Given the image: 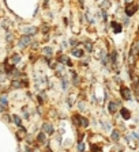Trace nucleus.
<instances>
[{
	"instance_id": "1",
	"label": "nucleus",
	"mask_w": 139,
	"mask_h": 152,
	"mask_svg": "<svg viewBox=\"0 0 139 152\" xmlns=\"http://www.w3.org/2000/svg\"><path fill=\"white\" fill-rule=\"evenodd\" d=\"M120 95H122V98L124 101H131L132 99V94H131L130 87H125V86L120 87Z\"/></svg>"
},
{
	"instance_id": "2",
	"label": "nucleus",
	"mask_w": 139,
	"mask_h": 152,
	"mask_svg": "<svg viewBox=\"0 0 139 152\" xmlns=\"http://www.w3.org/2000/svg\"><path fill=\"white\" fill-rule=\"evenodd\" d=\"M37 31H38V29L34 27V26H27V27H22V29H21L22 35H29V37L35 35V34H37Z\"/></svg>"
},
{
	"instance_id": "3",
	"label": "nucleus",
	"mask_w": 139,
	"mask_h": 152,
	"mask_svg": "<svg viewBox=\"0 0 139 152\" xmlns=\"http://www.w3.org/2000/svg\"><path fill=\"white\" fill-rule=\"evenodd\" d=\"M30 44H32V37H29V35H22L19 38V41H18V46H19L21 49H25Z\"/></svg>"
},
{
	"instance_id": "4",
	"label": "nucleus",
	"mask_w": 139,
	"mask_h": 152,
	"mask_svg": "<svg viewBox=\"0 0 139 152\" xmlns=\"http://www.w3.org/2000/svg\"><path fill=\"white\" fill-rule=\"evenodd\" d=\"M125 15L127 16H132V15H135V12L138 11V5L135 3H128L125 5Z\"/></svg>"
},
{
	"instance_id": "5",
	"label": "nucleus",
	"mask_w": 139,
	"mask_h": 152,
	"mask_svg": "<svg viewBox=\"0 0 139 152\" xmlns=\"http://www.w3.org/2000/svg\"><path fill=\"white\" fill-rule=\"evenodd\" d=\"M42 130H44L45 135H53V132H55L53 125L49 124V122H44V124H42Z\"/></svg>"
},
{
	"instance_id": "6",
	"label": "nucleus",
	"mask_w": 139,
	"mask_h": 152,
	"mask_svg": "<svg viewBox=\"0 0 139 152\" xmlns=\"http://www.w3.org/2000/svg\"><path fill=\"white\" fill-rule=\"evenodd\" d=\"M119 107H120V106L117 105V102H114V101H111L109 103H108V111H109L111 114H114V113H116Z\"/></svg>"
},
{
	"instance_id": "7",
	"label": "nucleus",
	"mask_w": 139,
	"mask_h": 152,
	"mask_svg": "<svg viewBox=\"0 0 139 152\" xmlns=\"http://www.w3.org/2000/svg\"><path fill=\"white\" fill-rule=\"evenodd\" d=\"M42 56H44L45 58H49L53 56V49L51 46H45V48H42Z\"/></svg>"
},
{
	"instance_id": "8",
	"label": "nucleus",
	"mask_w": 139,
	"mask_h": 152,
	"mask_svg": "<svg viewBox=\"0 0 139 152\" xmlns=\"http://www.w3.org/2000/svg\"><path fill=\"white\" fill-rule=\"evenodd\" d=\"M120 115L123 117V120H130L131 118V111L127 107H120Z\"/></svg>"
},
{
	"instance_id": "9",
	"label": "nucleus",
	"mask_w": 139,
	"mask_h": 152,
	"mask_svg": "<svg viewBox=\"0 0 139 152\" xmlns=\"http://www.w3.org/2000/svg\"><path fill=\"white\" fill-rule=\"evenodd\" d=\"M71 54L74 57H76V58H82L83 56H84V52L82 50V49H78V48H74V49L71 50Z\"/></svg>"
},
{
	"instance_id": "10",
	"label": "nucleus",
	"mask_w": 139,
	"mask_h": 152,
	"mask_svg": "<svg viewBox=\"0 0 139 152\" xmlns=\"http://www.w3.org/2000/svg\"><path fill=\"white\" fill-rule=\"evenodd\" d=\"M111 26H112V29H113V33L114 34H119V33H122V25H120V23H117V22H111Z\"/></svg>"
},
{
	"instance_id": "11",
	"label": "nucleus",
	"mask_w": 139,
	"mask_h": 152,
	"mask_svg": "<svg viewBox=\"0 0 139 152\" xmlns=\"http://www.w3.org/2000/svg\"><path fill=\"white\" fill-rule=\"evenodd\" d=\"M37 141L40 144H45L46 143V136H45V133L44 132H40L38 133V136H37Z\"/></svg>"
},
{
	"instance_id": "12",
	"label": "nucleus",
	"mask_w": 139,
	"mask_h": 152,
	"mask_svg": "<svg viewBox=\"0 0 139 152\" xmlns=\"http://www.w3.org/2000/svg\"><path fill=\"white\" fill-rule=\"evenodd\" d=\"M111 137H112V140H113L114 143H117V141H119V138H120V132H119L117 129H113V130H112Z\"/></svg>"
},
{
	"instance_id": "13",
	"label": "nucleus",
	"mask_w": 139,
	"mask_h": 152,
	"mask_svg": "<svg viewBox=\"0 0 139 152\" xmlns=\"http://www.w3.org/2000/svg\"><path fill=\"white\" fill-rule=\"evenodd\" d=\"M11 87H13L14 90H18V88H22L23 84H22L21 80H13V82H11Z\"/></svg>"
},
{
	"instance_id": "14",
	"label": "nucleus",
	"mask_w": 139,
	"mask_h": 152,
	"mask_svg": "<svg viewBox=\"0 0 139 152\" xmlns=\"http://www.w3.org/2000/svg\"><path fill=\"white\" fill-rule=\"evenodd\" d=\"M72 84H74L75 87H78L81 84V79H79V76H78L76 74H72Z\"/></svg>"
},
{
	"instance_id": "15",
	"label": "nucleus",
	"mask_w": 139,
	"mask_h": 152,
	"mask_svg": "<svg viewBox=\"0 0 139 152\" xmlns=\"http://www.w3.org/2000/svg\"><path fill=\"white\" fill-rule=\"evenodd\" d=\"M71 118H72V124H74L75 126H81V125H79V118H81L79 114H74Z\"/></svg>"
},
{
	"instance_id": "16",
	"label": "nucleus",
	"mask_w": 139,
	"mask_h": 152,
	"mask_svg": "<svg viewBox=\"0 0 139 152\" xmlns=\"http://www.w3.org/2000/svg\"><path fill=\"white\" fill-rule=\"evenodd\" d=\"M79 125L83 126V128H87L89 126V120L86 117H81L79 118Z\"/></svg>"
},
{
	"instance_id": "17",
	"label": "nucleus",
	"mask_w": 139,
	"mask_h": 152,
	"mask_svg": "<svg viewBox=\"0 0 139 152\" xmlns=\"http://www.w3.org/2000/svg\"><path fill=\"white\" fill-rule=\"evenodd\" d=\"M25 135H26V129H25L23 126H19V132L16 133V137H18V138H22Z\"/></svg>"
},
{
	"instance_id": "18",
	"label": "nucleus",
	"mask_w": 139,
	"mask_h": 152,
	"mask_svg": "<svg viewBox=\"0 0 139 152\" xmlns=\"http://www.w3.org/2000/svg\"><path fill=\"white\" fill-rule=\"evenodd\" d=\"M13 118H14V122H15V125L16 126H22V118L19 117V115H13Z\"/></svg>"
},
{
	"instance_id": "19",
	"label": "nucleus",
	"mask_w": 139,
	"mask_h": 152,
	"mask_svg": "<svg viewBox=\"0 0 139 152\" xmlns=\"http://www.w3.org/2000/svg\"><path fill=\"white\" fill-rule=\"evenodd\" d=\"M64 77H62V88L63 90H67L68 88V80H67V77H65V75H63Z\"/></svg>"
},
{
	"instance_id": "20",
	"label": "nucleus",
	"mask_w": 139,
	"mask_h": 152,
	"mask_svg": "<svg viewBox=\"0 0 139 152\" xmlns=\"http://www.w3.org/2000/svg\"><path fill=\"white\" fill-rule=\"evenodd\" d=\"M0 103L3 106L7 107V103H8V99H7V95H0Z\"/></svg>"
},
{
	"instance_id": "21",
	"label": "nucleus",
	"mask_w": 139,
	"mask_h": 152,
	"mask_svg": "<svg viewBox=\"0 0 139 152\" xmlns=\"http://www.w3.org/2000/svg\"><path fill=\"white\" fill-rule=\"evenodd\" d=\"M84 49H86V50L90 53V52L93 50V44H92L90 41H86V42H84Z\"/></svg>"
},
{
	"instance_id": "22",
	"label": "nucleus",
	"mask_w": 139,
	"mask_h": 152,
	"mask_svg": "<svg viewBox=\"0 0 139 152\" xmlns=\"http://www.w3.org/2000/svg\"><path fill=\"white\" fill-rule=\"evenodd\" d=\"M19 61H21V54H14V56L11 57V63H13V64H16Z\"/></svg>"
},
{
	"instance_id": "23",
	"label": "nucleus",
	"mask_w": 139,
	"mask_h": 152,
	"mask_svg": "<svg viewBox=\"0 0 139 152\" xmlns=\"http://www.w3.org/2000/svg\"><path fill=\"white\" fill-rule=\"evenodd\" d=\"M78 107H79L81 111H84V110H86V103H84V101H81L79 103H78Z\"/></svg>"
},
{
	"instance_id": "24",
	"label": "nucleus",
	"mask_w": 139,
	"mask_h": 152,
	"mask_svg": "<svg viewBox=\"0 0 139 152\" xmlns=\"http://www.w3.org/2000/svg\"><path fill=\"white\" fill-rule=\"evenodd\" d=\"M111 5V3H109V0H105V2H102L101 4H100V7L102 8V10H105V8H108Z\"/></svg>"
},
{
	"instance_id": "25",
	"label": "nucleus",
	"mask_w": 139,
	"mask_h": 152,
	"mask_svg": "<svg viewBox=\"0 0 139 152\" xmlns=\"http://www.w3.org/2000/svg\"><path fill=\"white\" fill-rule=\"evenodd\" d=\"M84 151V144L81 141L79 144H78V152H83Z\"/></svg>"
},
{
	"instance_id": "26",
	"label": "nucleus",
	"mask_w": 139,
	"mask_h": 152,
	"mask_svg": "<svg viewBox=\"0 0 139 152\" xmlns=\"http://www.w3.org/2000/svg\"><path fill=\"white\" fill-rule=\"evenodd\" d=\"M78 44H79V42H78V41H76L75 38L70 39V45H71V46H75V48H76V46H78Z\"/></svg>"
},
{
	"instance_id": "27",
	"label": "nucleus",
	"mask_w": 139,
	"mask_h": 152,
	"mask_svg": "<svg viewBox=\"0 0 139 152\" xmlns=\"http://www.w3.org/2000/svg\"><path fill=\"white\" fill-rule=\"evenodd\" d=\"M92 152H102L100 147H97V145H92Z\"/></svg>"
},
{
	"instance_id": "28",
	"label": "nucleus",
	"mask_w": 139,
	"mask_h": 152,
	"mask_svg": "<svg viewBox=\"0 0 139 152\" xmlns=\"http://www.w3.org/2000/svg\"><path fill=\"white\" fill-rule=\"evenodd\" d=\"M2 26H3L4 29H8V26H10L8 21H7V19H3V22H2Z\"/></svg>"
},
{
	"instance_id": "29",
	"label": "nucleus",
	"mask_w": 139,
	"mask_h": 152,
	"mask_svg": "<svg viewBox=\"0 0 139 152\" xmlns=\"http://www.w3.org/2000/svg\"><path fill=\"white\" fill-rule=\"evenodd\" d=\"M5 39H7L8 42L13 41V34H11V33H7V35H5Z\"/></svg>"
},
{
	"instance_id": "30",
	"label": "nucleus",
	"mask_w": 139,
	"mask_h": 152,
	"mask_svg": "<svg viewBox=\"0 0 139 152\" xmlns=\"http://www.w3.org/2000/svg\"><path fill=\"white\" fill-rule=\"evenodd\" d=\"M102 18H104V21L108 19V14H106V11L105 10H102Z\"/></svg>"
},
{
	"instance_id": "31",
	"label": "nucleus",
	"mask_w": 139,
	"mask_h": 152,
	"mask_svg": "<svg viewBox=\"0 0 139 152\" xmlns=\"http://www.w3.org/2000/svg\"><path fill=\"white\" fill-rule=\"evenodd\" d=\"M5 111V106H3L2 103H0V113H4Z\"/></svg>"
},
{
	"instance_id": "32",
	"label": "nucleus",
	"mask_w": 139,
	"mask_h": 152,
	"mask_svg": "<svg viewBox=\"0 0 139 152\" xmlns=\"http://www.w3.org/2000/svg\"><path fill=\"white\" fill-rule=\"evenodd\" d=\"M135 96H136V101L139 102V90H138V88L135 90Z\"/></svg>"
},
{
	"instance_id": "33",
	"label": "nucleus",
	"mask_w": 139,
	"mask_h": 152,
	"mask_svg": "<svg viewBox=\"0 0 139 152\" xmlns=\"http://www.w3.org/2000/svg\"><path fill=\"white\" fill-rule=\"evenodd\" d=\"M130 25V19H128V18H125V19H124V26H128Z\"/></svg>"
},
{
	"instance_id": "34",
	"label": "nucleus",
	"mask_w": 139,
	"mask_h": 152,
	"mask_svg": "<svg viewBox=\"0 0 139 152\" xmlns=\"http://www.w3.org/2000/svg\"><path fill=\"white\" fill-rule=\"evenodd\" d=\"M62 48H64V49L67 48V42H65V41H63V42H62Z\"/></svg>"
},
{
	"instance_id": "35",
	"label": "nucleus",
	"mask_w": 139,
	"mask_h": 152,
	"mask_svg": "<svg viewBox=\"0 0 139 152\" xmlns=\"http://www.w3.org/2000/svg\"><path fill=\"white\" fill-rule=\"evenodd\" d=\"M26 152H32V148H30V145H27V147H26Z\"/></svg>"
},
{
	"instance_id": "36",
	"label": "nucleus",
	"mask_w": 139,
	"mask_h": 152,
	"mask_svg": "<svg viewBox=\"0 0 139 152\" xmlns=\"http://www.w3.org/2000/svg\"><path fill=\"white\" fill-rule=\"evenodd\" d=\"M125 2H127V4H128V3H132V0H125Z\"/></svg>"
},
{
	"instance_id": "37",
	"label": "nucleus",
	"mask_w": 139,
	"mask_h": 152,
	"mask_svg": "<svg viewBox=\"0 0 139 152\" xmlns=\"http://www.w3.org/2000/svg\"><path fill=\"white\" fill-rule=\"evenodd\" d=\"M46 152H53V151H52V149H49V148H48V149H46Z\"/></svg>"
}]
</instances>
